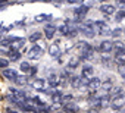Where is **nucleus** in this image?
I'll return each mask as SVG.
<instances>
[{"label": "nucleus", "instance_id": "nucleus-2", "mask_svg": "<svg viewBox=\"0 0 125 113\" xmlns=\"http://www.w3.org/2000/svg\"><path fill=\"white\" fill-rule=\"evenodd\" d=\"M41 54H43V50L40 46H32L30 50H28V57L32 59V60H37L41 57Z\"/></svg>", "mask_w": 125, "mask_h": 113}, {"label": "nucleus", "instance_id": "nucleus-30", "mask_svg": "<svg viewBox=\"0 0 125 113\" xmlns=\"http://www.w3.org/2000/svg\"><path fill=\"white\" fill-rule=\"evenodd\" d=\"M112 87H113V85H112L110 82H104V84H103V90H104V91H109Z\"/></svg>", "mask_w": 125, "mask_h": 113}, {"label": "nucleus", "instance_id": "nucleus-25", "mask_svg": "<svg viewBox=\"0 0 125 113\" xmlns=\"http://www.w3.org/2000/svg\"><path fill=\"white\" fill-rule=\"evenodd\" d=\"M118 72H119V75L124 78L125 76V63L124 65H118Z\"/></svg>", "mask_w": 125, "mask_h": 113}, {"label": "nucleus", "instance_id": "nucleus-27", "mask_svg": "<svg viewBox=\"0 0 125 113\" xmlns=\"http://www.w3.org/2000/svg\"><path fill=\"white\" fill-rule=\"evenodd\" d=\"M116 6H118L121 10H124V9H125V0H116Z\"/></svg>", "mask_w": 125, "mask_h": 113}, {"label": "nucleus", "instance_id": "nucleus-33", "mask_svg": "<svg viewBox=\"0 0 125 113\" xmlns=\"http://www.w3.org/2000/svg\"><path fill=\"white\" fill-rule=\"evenodd\" d=\"M0 28H2V24H0Z\"/></svg>", "mask_w": 125, "mask_h": 113}, {"label": "nucleus", "instance_id": "nucleus-15", "mask_svg": "<svg viewBox=\"0 0 125 113\" xmlns=\"http://www.w3.org/2000/svg\"><path fill=\"white\" fill-rule=\"evenodd\" d=\"M47 82H49L50 87H57V85H59V78H57L56 75H50V76L47 78Z\"/></svg>", "mask_w": 125, "mask_h": 113}, {"label": "nucleus", "instance_id": "nucleus-8", "mask_svg": "<svg viewBox=\"0 0 125 113\" xmlns=\"http://www.w3.org/2000/svg\"><path fill=\"white\" fill-rule=\"evenodd\" d=\"M3 76H5V78H8V79H12V81H15V78L18 76V72H16L15 69L5 68V69H3Z\"/></svg>", "mask_w": 125, "mask_h": 113}, {"label": "nucleus", "instance_id": "nucleus-11", "mask_svg": "<svg viewBox=\"0 0 125 113\" xmlns=\"http://www.w3.org/2000/svg\"><path fill=\"white\" fill-rule=\"evenodd\" d=\"M49 53H50V56H53V57H57V56L60 54L59 44H50V47H49Z\"/></svg>", "mask_w": 125, "mask_h": 113}, {"label": "nucleus", "instance_id": "nucleus-24", "mask_svg": "<svg viewBox=\"0 0 125 113\" xmlns=\"http://www.w3.org/2000/svg\"><path fill=\"white\" fill-rule=\"evenodd\" d=\"M40 37H41V34H40V32H34V34H31V37H30V41H31V43H34V41L40 40Z\"/></svg>", "mask_w": 125, "mask_h": 113}, {"label": "nucleus", "instance_id": "nucleus-20", "mask_svg": "<svg viewBox=\"0 0 125 113\" xmlns=\"http://www.w3.org/2000/svg\"><path fill=\"white\" fill-rule=\"evenodd\" d=\"M19 69H21L24 74H30L31 66H30V63H28V62H22V63H21V66H19Z\"/></svg>", "mask_w": 125, "mask_h": 113}, {"label": "nucleus", "instance_id": "nucleus-28", "mask_svg": "<svg viewBox=\"0 0 125 113\" xmlns=\"http://www.w3.org/2000/svg\"><path fill=\"white\" fill-rule=\"evenodd\" d=\"M121 32H122V29H121V28H116V29H113L110 34H112L113 37H119V35H121Z\"/></svg>", "mask_w": 125, "mask_h": 113}, {"label": "nucleus", "instance_id": "nucleus-10", "mask_svg": "<svg viewBox=\"0 0 125 113\" xmlns=\"http://www.w3.org/2000/svg\"><path fill=\"white\" fill-rule=\"evenodd\" d=\"M44 79H41V78H35L32 82H31V87L34 88V90H43L44 88Z\"/></svg>", "mask_w": 125, "mask_h": 113}, {"label": "nucleus", "instance_id": "nucleus-4", "mask_svg": "<svg viewBox=\"0 0 125 113\" xmlns=\"http://www.w3.org/2000/svg\"><path fill=\"white\" fill-rule=\"evenodd\" d=\"M12 97L16 100V101H21V100H25L27 98V93L22 91V90H16V88H12Z\"/></svg>", "mask_w": 125, "mask_h": 113}, {"label": "nucleus", "instance_id": "nucleus-21", "mask_svg": "<svg viewBox=\"0 0 125 113\" xmlns=\"http://www.w3.org/2000/svg\"><path fill=\"white\" fill-rule=\"evenodd\" d=\"M60 98H62V93H60V91H54V93L52 94L53 103H60Z\"/></svg>", "mask_w": 125, "mask_h": 113}, {"label": "nucleus", "instance_id": "nucleus-31", "mask_svg": "<svg viewBox=\"0 0 125 113\" xmlns=\"http://www.w3.org/2000/svg\"><path fill=\"white\" fill-rule=\"evenodd\" d=\"M93 3H94L93 0H83V5H84V6H87V8H90Z\"/></svg>", "mask_w": 125, "mask_h": 113}, {"label": "nucleus", "instance_id": "nucleus-26", "mask_svg": "<svg viewBox=\"0 0 125 113\" xmlns=\"http://www.w3.org/2000/svg\"><path fill=\"white\" fill-rule=\"evenodd\" d=\"M71 100H72V95L68 94V95H63L60 98V103H71Z\"/></svg>", "mask_w": 125, "mask_h": 113}, {"label": "nucleus", "instance_id": "nucleus-22", "mask_svg": "<svg viewBox=\"0 0 125 113\" xmlns=\"http://www.w3.org/2000/svg\"><path fill=\"white\" fill-rule=\"evenodd\" d=\"M59 31H60V34L68 35V32H69V25H68V24H62V25L59 27Z\"/></svg>", "mask_w": 125, "mask_h": 113}, {"label": "nucleus", "instance_id": "nucleus-19", "mask_svg": "<svg viewBox=\"0 0 125 113\" xmlns=\"http://www.w3.org/2000/svg\"><path fill=\"white\" fill-rule=\"evenodd\" d=\"M15 82H16L18 85H27V84H28V78H27V76H19V75H18V76L15 78Z\"/></svg>", "mask_w": 125, "mask_h": 113}, {"label": "nucleus", "instance_id": "nucleus-29", "mask_svg": "<svg viewBox=\"0 0 125 113\" xmlns=\"http://www.w3.org/2000/svg\"><path fill=\"white\" fill-rule=\"evenodd\" d=\"M77 65H78V59H72V60L69 62V68H71V69L77 68Z\"/></svg>", "mask_w": 125, "mask_h": 113}, {"label": "nucleus", "instance_id": "nucleus-23", "mask_svg": "<svg viewBox=\"0 0 125 113\" xmlns=\"http://www.w3.org/2000/svg\"><path fill=\"white\" fill-rule=\"evenodd\" d=\"M8 66H9V60L0 57V69H5V68H8Z\"/></svg>", "mask_w": 125, "mask_h": 113}, {"label": "nucleus", "instance_id": "nucleus-16", "mask_svg": "<svg viewBox=\"0 0 125 113\" xmlns=\"http://www.w3.org/2000/svg\"><path fill=\"white\" fill-rule=\"evenodd\" d=\"M9 54H10V60H12V62L19 60V57H21L19 51H18V50H15V48H10V50H9Z\"/></svg>", "mask_w": 125, "mask_h": 113}, {"label": "nucleus", "instance_id": "nucleus-1", "mask_svg": "<svg viewBox=\"0 0 125 113\" xmlns=\"http://www.w3.org/2000/svg\"><path fill=\"white\" fill-rule=\"evenodd\" d=\"M125 106V94H122V93H119V94H116L113 98H112V109H121V107H124Z\"/></svg>", "mask_w": 125, "mask_h": 113}, {"label": "nucleus", "instance_id": "nucleus-17", "mask_svg": "<svg viewBox=\"0 0 125 113\" xmlns=\"http://www.w3.org/2000/svg\"><path fill=\"white\" fill-rule=\"evenodd\" d=\"M115 62L118 65H124L125 63V53H118L115 54Z\"/></svg>", "mask_w": 125, "mask_h": 113}, {"label": "nucleus", "instance_id": "nucleus-35", "mask_svg": "<svg viewBox=\"0 0 125 113\" xmlns=\"http://www.w3.org/2000/svg\"><path fill=\"white\" fill-rule=\"evenodd\" d=\"M124 79H125V76H124Z\"/></svg>", "mask_w": 125, "mask_h": 113}, {"label": "nucleus", "instance_id": "nucleus-3", "mask_svg": "<svg viewBox=\"0 0 125 113\" xmlns=\"http://www.w3.org/2000/svg\"><path fill=\"white\" fill-rule=\"evenodd\" d=\"M93 25H94V28H97L99 32L103 34V35H109V34L112 32V29L109 28V25H106V22H103V21H97V22H94Z\"/></svg>", "mask_w": 125, "mask_h": 113}, {"label": "nucleus", "instance_id": "nucleus-5", "mask_svg": "<svg viewBox=\"0 0 125 113\" xmlns=\"http://www.w3.org/2000/svg\"><path fill=\"white\" fill-rule=\"evenodd\" d=\"M99 48H100V51H103V53H109V51L113 48V43L109 41V40H103V41L100 43Z\"/></svg>", "mask_w": 125, "mask_h": 113}, {"label": "nucleus", "instance_id": "nucleus-7", "mask_svg": "<svg viewBox=\"0 0 125 113\" xmlns=\"http://www.w3.org/2000/svg\"><path fill=\"white\" fill-rule=\"evenodd\" d=\"M93 74H94V69H93V66H90V65H85V66H83V71H81V76H83V78H87V79H90V78L93 76Z\"/></svg>", "mask_w": 125, "mask_h": 113}, {"label": "nucleus", "instance_id": "nucleus-13", "mask_svg": "<svg viewBox=\"0 0 125 113\" xmlns=\"http://www.w3.org/2000/svg\"><path fill=\"white\" fill-rule=\"evenodd\" d=\"M54 32H56V28H54L53 25H47V27H46V29H44V34H46V37H47V38H53Z\"/></svg>", "mask_w": 125, "mask_h": 113}, {"label": "nucleus", "instance_id": "nucleus-9", "mask_svg": "<svg viewBox=\"0 0 125 113\" xmlns=\"http://www.w3.org/2000/svg\"><path fill=\"white\" fill-rule=\"evenodd\" d=\"M87 12H88V8H87V6H84V5H83V6H80V8H75V10H74V13H75V16L78 18V21H80V19H83V16H84Z\"/></svg>", "mask_w": 125, "mask_h": 113}, {"label": "nucleus", "instance_id": "nucleus-12", "mask_svg": "<svg viewBox=\"0 0 125 113\" xmlns=\"http://www.w3.org/2000/svg\"><path fill=\"white\" fill-rule=\"evenodd\" d=\"M100 10H102L104 15H112V13H115V8H113L112 5H103V6L100 8Z\"/></svg>", "mask_w": 125, "mask_h": 113}, {"label": "nucleus", "instance_id": "nucleus-14", "mask_svg": "<svg viewBox=\"0 0 125 113\" xmlns=\"http://www.w3.org/2000/svg\"><path fill=\"white\" fill-rule=\"evenodd\" d=\"M10 44H12V48L19 50L21 47H24V46H25V38H18L16 41H13V43H10Z\"/></svg>", "mask_w": 125, "mask_h": 113}, {"label": "nucleus", "instance_id": "nucleus-34", "mask_svg": "<svg viewBox=\"0 0 125 113\" xmlns=\"http://www.w3.org/2000/svg\"><path fill=\"white\" fill-rule=\"evenodd\" d=\"M124 34H125V29H124Z\"/></svg>", "mask_w": 125, "mask_h": 113}, {"label": "nucleus", "instance_id": "nucleus-32", "mask_svg": "<svg viewBox=\"0 0 125 113\" xmlns=\"http://www.w3.org/2000/svg\"><path fill=\"white\" fill-rule=\"evenodd\" d=\"M65 109H66V110H77V107H75L74 104H66Z\"/></svg>", "mask_w": 125, "mask_h": 113}, {"label": "nucleus", "instance_id": "nucleus-18", "mask_svg": "<svg viewBox=\"0 0 125 113\" xmlns=\"http://www.w3.org/2000/svg\"><path fill=\"white\" fill-rule=\"evenodd\" d=\"M50 19H52V15H46V13L35 16V22H44V21H50Z\"/></svg>", "mask_w": 125, "mask_h": 113}, {"label": "nucleus", "instance_id": "nucleus-6", "mask_svg": "<svg viewBox=\"0 0 125 113\" xmlns=\"http://www.w3.org/2000/svg\"><path fill=\"white\" fill-rule=\"evenodd\" d=\"M100 79L99 78H90L88 81H87V87H88V90L90 91H96L99 87H100Z\"/></svg>", "mask_w": 125, "mask_h": 113}]
</instances>
